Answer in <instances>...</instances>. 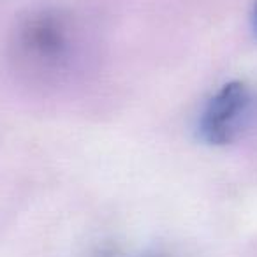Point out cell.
I'll return each mask as SVG.
<instances>
[{"label": "cell", "mask_w": 257, "mask_h": 257, "mask_svg": "<svg viewBox=\"0 0 257 257\" xmlns=\"http://www.w3.org/2000/svg\"><path fill=\"white\" fill-rule=\"evenodd\" d=\"M15 46L18 58L32 69H57L65 62L71 50V27L58 13H37L16 30Z\"/></svg>", "instance_id": "cell-1"}, {"label": "cell", "mask_w": 257, "mask_h": 257, "mask_svg": "<svg viewBox=\"0 0 257 257\" xmlns=\"http://www.w3.org/2000/svg\"><path fill=\"white\" fill-rule=\"evenodd\" d=\"M252 102V92L243 81L224 85L201 114V138L210 145L232 143L248 123Z\"/></svg>", "instance_id": "cell-2"}, {"label": "cell", "mask_w": 257, "mask_h": 257, "mask_svg": "<svg viewBox=\"0 0 257 257\" xmlns=\"http://www.w3.org/2000/svg\"><path fill=\"white\" fill-rule=\"evenodd\" d=\"M253 29L257 32V2H255V9H253Z\"/></svg>", "instance_id": "cell-3"}]
</instances>
